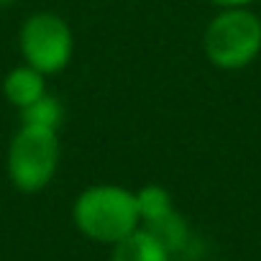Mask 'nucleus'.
Listing matches in <instances>:
<instances>
[{"label": "nucleus", "mask_w": 261, "mask_h": 261, "mask_svg": "<svg viewBox=\"0 0 261 261\" xmlns=\"http://www.w3.org/2000/svg\"><path fill=\"white\" fill-rule=\"evenodd\" d=\"M210 3L218 8H248L253 0H210Z\"/></svg>", "instance_id": "nucleus-9"}, {"label": "nucleus", "mask_w": 261, "mask_h": 261, "mask_svg": "<svg viewBox=\"0 0 261 261\" xmlns=\"http://www.w3.org/2000/svg\"><path fill=\"white\" fill-rule=\"evenodd\" d=\"M110 248V261H172L167 248L146 228H136Z\"/></svg>", "instance_id": "nucleus-6"}, {"label": "nucleus", "mask_w": 261, "mask_h": 261, "mask_svg": "<svg viewBox=\"0 0 261 261\" xmlns=\"http://www.w3.org/2000/svg\"><path fill=\"white\" fill-rule=\"evenodd\" d=\"M59 162H62L59 130L18 125L6 156L8 179L18 192L36 195L46 190L59 172Z\"/></svg>", "instance_id": "nucleus-3"}, {"label": "nucleus", "mask_w": 261, "mask_h": 261, "mask_svg": "<svg viewBox=\"0 0 261 261\" xmlns=\"http://www.w3.org/2000/svg\"><path fill=\"white\" fill-rule=\"evenodd\" d=\"M21 125H36V128H49V130H59L62 120H64V105L54 92H44L39 100H34L31 105H26L23 110H18Z\"/></svg>", "instance_id": "nucleus-7"}, {"label": "nucleus", "mask_w": 261, "mask_h": 261, "mask_svg": "<svg viewBox=\"0 0 261 261\" xmlns=\"http://www.w3.org/2000/svg\"><path fill=\"white\" fill-rule=\"evenodd\" d=\"M18 49L29 67L51 77L69 67L74 54V34L59 13L39 11L23 21L18 31Z\"/></svg>", "instance_id": "nucleus-4"}, {"label": "nucleus", "mask_w": 261, "mask_h": 261, "mask_svg": "<svg viewBox=\"0 0 261 261\" xmlns=\"http://www.w3.org/2000/svg\"><path fill=\"white\" fill-rule=\"evenodd\" d=\"M44 92H46V74L29 67L26 62L13 67L3 80V95L16 110H23L26 105L39 100Z\"/></svg>", "instance_id": "nucleus-5"}, {"label": "nucleus", "mask_w": 261, "mask_h": 261, "mask_svg": "<svg viewBox=\"0 0 261 261\" xmlns=\"http://www.w3.org/2000/svg\"><path fill=\"white\" fill-rule=\"evenodd\" d=\"M136 195V207H139V218H141V225L151 223V220H159L162 215L172 213L174 210V200H172V192L162 185H144L139 190H134Z\"/></svg>", "instance_id": "nucleus-8"}, {"label": "nucleus", "mask_w": 261, "mask_h": 261, "mask_svg": "<svg viewBox=\"0 0 261 261\" xmlns=\"http://www.w3.org/2000/svg\"><path fill=\"white\" fill-rule=\"evenodd\" d=\"M74 228L102 246H115L136 228H141L136 195L123 185L100 182L85 187L72 205Z\"/></svg>", "instance_id": "nucleus-1"}, {"label": "nucleus", "mask_w": 261, "mask_h": 261, "mask_svg": "<svg viewBox=\"0 0 261 261\" xmlns=\"http://www.w3.org/2000/svg\"><path fill=\"white\" fill-rule=\"evenodd\" d=\"M18 0H0V8H11V6H16Z\"/></svg>", "instance_id": "nucleus-10"}, {"label": "nucleus", "mask_w": 261, "mask_h": 261, "mask_svg": "<svg viewBox=\"0 0 261 261\" xmlns=\"http://www.w3.org/2000/svg\"><path fill=\"white\" fill-rule=\"evenodd\" d=\"M202 51L215 69L238 72L261 54V18L248 8H220L202 34Z\"/></svg>", "instance_id": "nucleus-2"}]
</instances>
